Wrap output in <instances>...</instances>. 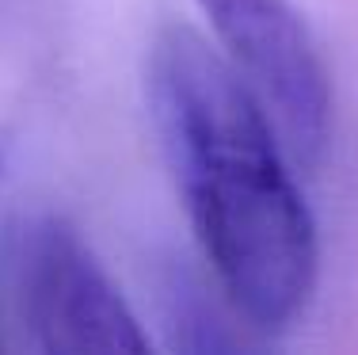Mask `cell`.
Instances as JSON below:
<instances>
[{
	"instance_id": "2",
	"label": "cell",
	"mask_w": 358,
	"mask_h": 355,
	"mask_svg": "<svg viewBox=\"0 0 358 355\" xmlns=\"http://www.w3.org/2000/svg\"><path fill=\"white\" fill-rule=\"evenodd\" d=\"M225 62L263 104L294 165H317L331 130V81L289 0H199Z\"/></svg>"
},
{
	"instance_id": "1",
	"label": "cell",
	"mask_w": 358,
	"mask_h": 355,
	"mask_svg": "<svg viewBox=\"0 0 358 355\" xmlns=\"http://www.w3.org/2000/svg\"><path fill=\"white\" fill-rule=\"evenodd\" d=\"M149 107L233 306L255 328L294 325L320 275L317 222L255 92L199 31L168 23L149 50Z\"/></svg>"
},
{
	"instance_id": "3",
	"label": "cell",
	"mask_w": 358,
	"mask_h": 355,
	"mask_svg": "<svg viewBox=\"0 0 358 355\" xmlns=\"http://www.w3.org/2000/svg\"><path fill=\"white\" fill-rule=\"evenodd\" d=\"M20 298L23 317L46 351L88 355L149 348V336L118 286L62 218H42L23 233Z\"/></svg>"
}]
</instances>
